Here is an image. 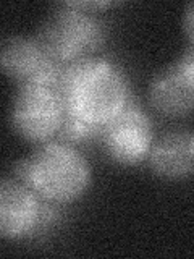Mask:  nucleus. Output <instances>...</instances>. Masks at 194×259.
<instances>
[{
    "label": "nucleus",
    "mask_w": 194,
    "mask_h": 259,
    "mask_svg": "<svg viewBox=\"0 0 194 259\" xmlns=\"http://www.w3.org/2000/svg\"><path fill=\"white\" fill-rule=\"evenodd\" d=\"M152 172L165 180H181L194 174V133L170 132L152 144L149 152Z\"/></svg>",
    "instance_id": "1a4fd4ad"
},
{
    "label": "nucleus",
    "mask_w": 194,
    "mask_h": 259,
    "mask_svg": "<svg viewBox=\"0 0 194 259\" xmlns=\"http://www.w3.org/2000/svg\"><path fill=\"white\" fill-rule=\"evenodd\" d=\"M104 148L109 157L121 165H136L149 157L152 149V125L146 113L126 107L102 128Z\"/></svg>",
    "instance_id": "0eeeda50"
},
{
    "label": "nucleus",
    "mask_w": 194,
    "mask_h": 259,
    "mask_svg": "<svg viewBox=\"0 0 194 259\" xmlns=\"http://www.w3.org/2000/svg\"><path fill=\"white\" fill-rule=\"evenodd\" d=\"M13 178L47 202H71L91 183L86 159L67 143H42L13 167Z\"/></svg>",
    "instance_id": "f03ea898"
},
{
    "label": "nucleus",
    "mask_w": 194,
    "mask_h": 259,
    "mask_svg": "<svg viewBox=\"0 0 194 259\" xmlns=\"http://www.w3.org/2000/svg\"><path fill=\"white\" fill-rule=\"evenodd\" d=\"M183 29L186 37L189 39V44L194 47V2L188 4L183 13Z\"/></svg>",
    "instance_id": "9d476101"
},
{
    "label": "nucleus",
    "mask_w": 194,
    "mask_h": 259,
    "mask_svg": "<svg viewBox=\"0 0 194 259\" xmlns=\"http://www.w3.org/2000/svg\"><path fill=\"white\" fill-rule=\"evenodd\" d=\"M39 42L55 60L70 65L92 57L105 37L104 24L79 2L60 5L40 26Z\"/></svg>",
    "instance_id": "7ed1b4c3"
},
{
    "label": "nucleus",
    "mask_w": 194,
    "mask_h": 259,
    "mask_svg": "<svg viewBox=\"0 0 194 259\" xmlns=\"http://www.w3.org/2000/svg\"><path fill=\"white\" fill-rule=\"evenodd\" d=\"M55 210L40 202V198L18 180L0 185V237L21 240L45 230L55 221Z\"/></svg>",
    "instance_id": "39448f33"
},
{
    "label": "nucleus",
    "mask_w": 194,
    "mask_h": 259,
    "mask_svg": "<svg viewBox=\"0 0 194 259\" xmlns=\"http://www.w3.org/2000/svg\"><path fill=\"white\" fill-rule=\"evenodd\" d=\"M65 115L75 117L97 132L126 107L128 86L121 70L99 57L70 63L55 86Z\"/></svg>",
    "instance_id": "f257e3e1"
},
{
    "label": "nucleus",
    "mask_w": 194,
    "mask_h": 259,
    "mask_svg": "<svg viewBox=\"0 0 194 259\" xmlns=\"http://www.w3.org/2000/svg\"><path fill=\"white\" fill-rule=\"evenodd\" d=\"M148 96L160 115H188L194 110V73L180 60L168 65L154 75Z\"/></svg>",
    "instance_id": "6e6552de"
},
{
    "label": "nucleus",
    "mask_w": 194,
    "mask_h": 259,
    "mask_svg": "<svg viewBox=\"0 0 194 259\" xmlns=\"http://www.w3.org/2000/svg\"><path fill=\"white\" fill-rule=\"evenodd\" d=\"M0 67L20 86L40 84L55 88L67 65L55 60L37 37L12 36L2 42Z\"/></svg>",
    "instance_id": "423d86ee"
},
{
    "label": "nucleus",
    "mask_w": 194,
    "mask_h": 259,
    "mask_svg": "<svg viewBox=\"0 0 194 259\" xmlns=\"http://www.w3.org/2000/svg\"><path fill=\"white\" fill-rule=\"evenodd\" d=\"M65 117L63 102L55 88L29 84L20 86L10 110L12 126L23 140L47 143L59 135Z\"/></svg>",
    "instance_id": "20e7f679"
}]
</instances>
